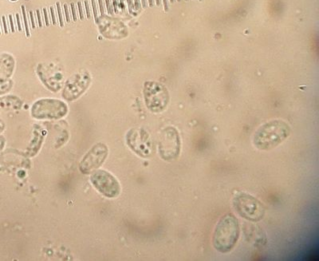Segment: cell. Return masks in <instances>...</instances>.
<instances>
[{
  "label": "cell",
  "instance_id": "1",
  "mask_svg": "<svg viewBox=\"0 0 319 261\" xmlns=\"http://www.w3.org/2000/svg\"><path fill=\"white\" fill-rule=\"evenodd\" d=\"M239 220L232 213L224 215L215 228L212 244L217 251L227 253L232 251L239 240Z\"/></svg>",
  "mask_w": 319,
  "mask_h": 261
},
{
  "label": "cell",
  "instance_id": "2",
  "mask_svg": "<svg viewBox=\"0 0 319 261\" xmlns=\"http://www.w3.org/2000/svg\"><path fill=\"white\" fill-rule=\"evenodd\" d=\"M289 135V125L281 120H275L259 128L254 138V144L259 150H271L282 143Z\"/></svg>",
  "mask_w": 319,
  "mask_h": 261
},
{
  "label": "cell",
  "instance_id": "3",
  "mask_svg": "<svg viewBox=\"0 0 319 261\" xmlns=\"http://www.w3.org/2000/svg\"><path fill=\"white\" fill-rule=\"evenodd\" d=\"M233 206L239 216L249 221L258 222L264 217L263 203L245 192L236 193L233 198Z\"/></svg>",
  "mask_w": 319,
  "mask_h": 261
},
{
  "label": "cell",
  "instance_id": "4",
  "mask_svg": "<svg viewBox=\"0 0 319 261\" xmlns=\"http://www.w3.org/2000/svg\"><path fill=\"white\" fill-rule=\"evenodd\" d=\"M66 102L54 98H43L35 101L32 107V116L37 120H58L68 113Z\"/></svg>",
  "mask_w": 319,
  "mask_h": 261
},
{
  "label": "cell",
  "instance_id": "5",
  "mask_svg": "<svg viewBox=\"0 0 319 261\" xmlns=\"http://www.w3.org/2000/svg\"><path fill=\"white\" fill-rule=\"evenodd\" d=\"M90 181L97 191L107 198H116L121 193L119 181L106 170H97L93 172L90 176Z\"/></svg>",
  "mask_w": 319,
  "mask_h": 261
},
{
  "label": "cell",
  "instance_id": "6",
  "mask_svg": "<svg viewBox=\"0 0 319 261\" xmlns=\"http://www.w3.org/2000/svg\"><path fill=\"white\" fill-rule=\"evenodd\" d=\"M91 83V76L86 70H80L73 74L65 83L63 97L65 100L73 101L78 99L88 90Z\"/></svg>",
  "mask_w": 319,
  "mask_h": 261
},
{
  "label": "cell",
  "instance_id": "7",
  "mask_svg": "<svg viewBox=\"0 0 319 261\" xmlns=\"http://www.w3.org/2000/svg\"><path fill=\"white\" fill-rule=\"evenodd\" d=\"M144 97L147 107L151 111H162L169 101L167 90L161 84L148 82L144 84Z\"/></svg>",
  "mask_w": 319,
  "mask_h": 261
},
{
  "label": "cell",
  "instance_id": "8",
  "mask_svg": "<svg viewBox=\"0 0 319 261\" xmlns=\"http://www.w3.org/2000/svg\"><path fill=\"white\" fill-rule=\"evenodd\" d=\"M108 154L109 149L107 146L102 143H97L82 158L79 164L80 171L83 174H92L102 166Z\"/></svg>",
  "mask_w": 319,
  "mask_h": 261
},
{
  "label": "cell",
  "instance_id": "9",
  "mask_svg": "<svg viewBox=\"0 0 319 261\" xmlns=\"http://www.w3.org/2000/svg\"><path fill=\"white\" fill-rule=\"evenodd\" d=\"M126 143L128 147L141 158H147L152 155V143L144 129H130L126 135Z\"/></svg>",
  "mask_w": 319,
  "mask_h": 261
},
{
  "label": "cell",
  "instance_id": "10",
  "mask_svg": "<svg viewBox=\"0 0 319 261\" xmlns=\"http://www.w3.org/2000/svg\"><path fill=\"white\" fill-rule=\"evenodd\" d=\"M37 74L48 90L58 92L63 87L64 75L56 66L40 63L38 66Z\"/></svg>",
  "mask_w": 319,
  "mask_h": 261
},
{
  "label": "cell",
  "instance_id": "11",
  "mask_svg": "<svg viewBox=\"0 0 319 261\" xmlns=\"http://www.w3.org/2000/svg\"><path fill=\"white\" fill-rule=\"evenodd\" d=\"M181 150L179 136L175 129L166 131L159 145L160 155L164 160H174L179 156Z\"/></svg>",
  "mask_w": 319,
  "mask_h": 261
},
{
  "label": "cell",
  "instance_id": "12",
  "mask_svg": "<svg viewBox=\"0 0 319 261\" xmlns=\"http://www.w3.org/2000/svg\"><path fill=\"white\" fill-rule=\"evenodd\" d=\"M15 68V60L12 55L4 54L0 57V77L10 78Z\"/></svg>",
  "mask_w": 319,
  "mask_h": 261
},
{
  "label": "cell",
  "instance_id": "13",
  "mask_svg": "<svg viewBox=\"0 0 319 261\" xmlns=\"http://www.w3.org/2000/svg\"><path fill=\"white\" fill-rule=\"evenodd\" d=\"M22 104L21 100L16 96H5L0 98V111L20 109Z\"/></svg>",
  "mask_w": 319,
  "mask_h": 261
},
{
  "label": "cell",
  "instance_id": "14",
  "mask_svg": "<svg viewBox=\"0 0 319 261\" xmlns=\"http://www.w3.org/2000/svg\"><path fill=\"white\" fill-rule=\"evenodd\" d=\"M13 82L10 78L0 77V96L7 94L12 90Z\"/></svg>",
  "mask_w": 319,
  "mask_h": 261
},
{
  "label": "cell",
  "instance_id": "15",
  "mask_svg": "<svg viewBox=\"0 0 319 261\" xmlns=\"http://www.w3.org/2000/svg\"><path fill=\"white\" fill-rule=\"evenodd\" d=\"M22 12H23V16H24V25H25L26 35L27 37L29 38L31 36L30 34L29 27H28V19H27V15H26L25 7L22 6Z\"/></svg>",
  "mask_w": 319,
  "mask_h": 261
},
{
  "label": "cell",
  "instance_id": "16",
  "mask_svg": "<svg viewBox=\"0 0 319 261\" xmlns=\"http://www.w3.org/2000/svg\"><path fill=\"white\" fill-rule=\"evenodd\" d=\"M57 9H58V14H59V24H60L61 28H63V14H62V10H61L60 4L59 2L57 3Z\"/></svg>",
  "mask_w": 319,
  "mask_h": 261
},
{
  "label": "cell",
  "instance_id": "17",
  "mask_svg": "<svg viewBox=\"0 0 319 261\" xmlns=\"http://www.w3.org/2000/svg\"><path fill=\"white\" fill-rule=\"evenodd\" d=\"M92 8H93V12H94V19H95L96 23H98V20H97V6H96L95 0H91Z\"/></svg>",
  "mask_w": 319,
  "mask_h": 261
},
{
  "label": "cell",
  "instance_id": "18",
  "mask_svg": "<svg viewBox=\"0 0 319 261\" xmlns=\"http://www.w3.org/2000/svg\"><path fill=\"white\" fill-rule=\"evenodd\" d=\"M105 4H106V8H107L108 13L109 15H113V6H111L110 4V1L109 0H105Z\"/></svg>",
  "mask_w": 319,
  "mask_h": 261
},
{
  "label": "cell",
  "instance_id": "19",
  "mask_svg": "<svg viewBox=\"0 0 319 261\" xmlns=\"http://www.w3.org/2000/svg\"><path fill=\"white\" fill-rule=\"evenodd\" d=\"M85 8H86V15H87V18L88 19H90V17H91V13H90V6H89V4H88L87 0H85Z\"/></svg>",
  "mask_w": 319,
  "mask_h": 261
},
{
  "label": "cell",
  "instance_id": "20",
  "mask_svg": "<svg viewBox=\"0 0 319 261\" xmlns=\"http://www.w3.org/2000/svg\"><path fill=\"white\" fill-rule=\"evenodd\" d=\"M64 10L65 15H66V21H67V23H70V16H69L68 6H67V4H64Z\"/></svg>",
  "mask_w": 319,
  "mask_h": 261
},
{
  "label": "cell",
  "instance_id": "21",
  "mask_svg": "<svg viewBox=\"0 0 319 261\" xmlns=\"http://www.w3.org/2000/svg\"><path fill=\"white\" fill-rule=\"evenodd\" d=\"M71 11H72V16L73 20H74V22L77 21V15H76V11H75V8H74V4H71Z\"/></svg>",
  "mask_w": 319,
  "mask_h": 261
},
{
  "label": "cell",
  "instance_id": "22",
  "mask_svg": "<svg viewBox=\"0 0 319 261\" xmlns=\"http://www.w3.org/2000/svg\"><path fill=\"white\" fill-rule=\"evenodd\" d=\"M78 11H79L80 19H81V20H83L84 14H83V12H82V4H81V2L78 3Z\"/></svg>",
  "mask_w": 319,
  "mask_h": 261
},
{
  "label": "cell",
  "instance_id": "23",
  "mask_svg": "<svg viewBox=\"0 0 319 261\" xmlns=\"http://www.w3.org/2000/svg\"><path fill=\"white\" fill-rule=\"evenodd\" d=\"M51 17H52V22L54 25H56V19H55V11H54V8L51 7Z\"/></svg>",
  "mask_w": 319,
  "mask_h": 261
},
{
  "label": "cell",
  "instance_id": "24",
  "mask_svg": "<svg viewBox=\"0 0 319 261\" xmlns=\"http://www.w3.org/2000/svg\"><path fill=\"white\" fill-rule=\"evenodd\" d=\"M36 13H37L38 21H39V28H42L43 27V23H42L40 12H39V10H37L36 11Z\"/></svg>",
  "mask_w": 319,
  "mask_h": 261
},
{
  "label": "cell",
  "instance_id": "25",
  "mask_svg": "<svg viewBox=\"0 0 319 261\" xmlns=\"http://www.w3.org/2000/svg\"><path fill=\"white\" fill-rule=\"evenodd\" d=\"M98 4H99L100 12H101V16L104 15V7L103 1L102 0H98Z\"/></svg>",
  "mask_w": 319,
  "mask_h": 261
},
{
  "label": "cell",
  "instance_id": "26",
  "mask_svg": "<svg viewBox=\"0 0 319 261\" xmlns=\"http://www.w3.org/2000/svg\"><path fill=\"white\" fill-rule=\"evenodd\" d=\"M127 2H128V11H129V13H130V14H132V8H133L132 1V0H127Z\"/></svg>",
  "mask_w": 319,
  "mask_h": 261
},
{
  "label": "cell",
  "instance_id": "27",
  "mask_svg": "<svg viewBox=\"0 0 319 261\" xmlns=\"http://www.w3.org/2000/svg\"><path fill=\"white\" fill-rule=\"evenodd\" d=\"M29 15L30 18H31V21H32V28H33V29H35V20H34L33 12H32V11H31V12H30Z\"/></svg>",
  "mask_w": 319,
  "mask_h": 261
},
{
  "label": "cell",
  "instance_id": "28",
  "mask_svg": "<svg viewBox=\"0 0 319 261\" xmlns=\"http://www.w3.org/2000/svg\"><path fill=\"white\" fill-rule=\"evenodd\" d=\"M4 146H5V139L4 137L0 136V151L3 150Z\"/></svg>",
  "mask_w": 319,
  "mask_h": 261
},
{
  "label": "cell",
  "instance_id": "29",
  "mask_svg": "<svg viewBox=\"0 0 319 261\" xmlns=\"http://www.w3.org/2000/svg\"><path fill=\"white\" fill-rule=\"evenodd\" d=\"M43 12H44V16H45V21H46V25L47 27H49V18L48 16H47V9L46 8H43Z\"/></svg>",
  "mask_w": 319,
  "mask_h": 261
},
{
  "label": "cell",
  "instance_id": "30",
  "mask_svg": "<svg viewBox=\"0 0 319 261\" xmlns=\"http://www.w3.org/2000/svg\"><path fill=\"white\" fill-rule=\"evenodd\" d=\"M134 7L135 10L140 11V3L139 0H134Z\"/></svg>",
  "mask_w": 319,
  "mask_h": 261
},
{
  "label": "cell",
  "instance_id": "31",
  "mask_svg": "<svg viewBox=\"0 0 319 261\" xmlns=\"http://www.w3.org/2000/svg\"><path fill=\"white\" fill-rule=\"evenodd\" d=\"M16 20H17L18 28H19V31H20V32H21L22 28L21 24H20V15L16 14Z\"/></svg>",
  "mask_w": 319,
  "mask_h": 261
},
{
  "label": "cell",
  "instance_id": "32",
  "mask_svg": "<svg viewBox=\"0 0 319 261\" xmlns=\"http://www.w3.org/2000/svg\"><path fill=\"white\" fill-rule=\"evenodd\" d=\"M3 23H4V32H5V34H8V28H7L6 20H5L4 16H3Z\"/></svg>",
  "mask_w": 319,
  "mask_h": 261
},
{
  "label": "cell",
  "instance_id": "33",
  "mask_svg": "<svg viewBox=\"0 0 319 261\" xmlns=\"http://www.w3.org/2000/svg\"><path fill=\"white\" fill-rule=\"evenodd\" d=\"M9 19H10L11 28H12V32H15L14 24H13V20H12V15H10V16H9Z\"/></svg>",
  "mask_w": 319,
  "mask_h": 261
},
{
  "label": "cell",
  "instance_id": "34",
  "mask_svg": "<svg viewBox=\"0 0 319 261\" xmlns=\"http://www.w3.org/2000/svg\"><path fill=\"white\" fill-rule=\"evenodd\" d=\"M113 8H114L115 13H118V9H117V0H113Z\"/></svg>",
  "mask_w": 319,
  "mask_h": 261
},
{
  "label": "cell",
  "instance_id": "35",
  "mask_svg": "<svg viewBox=\"0 0 319 261\" xmlns=\"http://www.w3.org/2000/svg\"><path fill=\"white\" fill-rule=\"evenodd\" d=\"M164 8L166 12L169 11V4H168V0H163Z\"/></svg>",
  "mask_w": 319,
  "mask_h": 261
},
{
  "label": "cell",
  "instance_id": "36",
  "mask_svg": "<svg viewBox=\"0 0 319 261\" xmlns=\"http://www.w3.org/2000/svg\"><path fill=\"white\" fill-rule=\"evenodd\" d=\"M119 6L121 7V10H125V5H124V0H120V4H119Z\"/></svg>",
  "mask_w": 319,
  "mask_h": 261
},
{
  "label": "cell",
  "instance_id": "37",
  "mask_svg": "<svg viewBox=\"0 0 319 261\" xmlns=\"http://www.w3.org/2000/svg\"><path fill=\"white\" fill-rule=\"evenodd\" d=\"M4 128H5V125H4V123L2 121H0V133L4 131Z\"/></svg>",
  "mask_w": 319,
  "mask_h": 261
},
{
  "label": "cell",
  "instance_id": "38",
  "mask_svg": "<svg viewBox=\"0 0 319 261\" xmlns=\"http://www.w3.org/2000/svg\"><path fill=\"white\" fill-rule=\"evenodd\" d=\"M148 5H149L150 8H152L154 6L153 0H148Z\"/></svg>",
  "mask_w": 319,
  "mask_h": 261
},
{
  "label": "cell",
  "instance_id": "39",
  "mask_svg": "<svg viewBox=\"0 0 319 261\" xmlns=\"http://www.w3.org/2000/svg\"><path fill=\"white\" fill-rule=\"evenodd\" d=\"M141 4H142L143 8H147V3H146V0H141Z\"/></svg>",
  "mask_w": 319,
  "mask_h": 261
},
{
  "label": "cell",
  "instance_id": "40",
  "mask_svg": "<svg viewBox=\"0 0 319 261\" xmlns=\"http://www.w3.org/2000/svg\"><path fill=\"white\" fill-rule=\"evenodd\" d=\"M156 5L159 7L160 5H161V4H162V0H156Z\"/></svg>",
  "mask_w": 319,
  "mask_h": 261
},
{
  "label": "cell",
  "instance_id": "41",
  "mask_svg": "<svg viewBox=\"0 0 319 261\" xmlns=\"http://www.w3.org/2000/svg\"><path fill=\"white\" fill-rule=\"evenodd\" d=\"M174 2H175V0H170V3H171V4H174Z\"/></svg>",
  "mask_w": 319,
  "mask_h": 261
},
{
  "label": "cell",
  "instance_id": "42",
  "mask_svg": "<svg viewBox=\"0 0 319 261\" xmlns=\"http://www.w3.org/2000/svg\"><path fill=\"white\" fill-rule=\"evenodd\" d=\"M177 1H178V2H181V0H177Z\"/></svg>",
  "mask_w": 319,
  "mask_h": 261
},
{
  "label": "cell",
  "instance_id": "43",
  "mask_svg": "<svg viewBox=\"0 0 319 261\" xmlns=\"http://www.w3.org/2000/svg\"><path fill=\"white\" fill-rule=\"evenodd\" d=\"M0 35H1V31H0Z\"/></svg>",
  "mask_w": 319,
  "mask_h": 261
},
{
  "label": "cell",
  "instance_id": "44",
  "mask_svg": "<svg viewBox=\"0 0 319 261\" xmlns=\"http://www.w3.org/2000/svg\"><path fill=\"white\" fill-rule=\"evenodd\" d=\"M185 1H189V0H185Z\"/></svg>",
  "mask_w": 319,
  "mask_h": 261
},
{
  "label": "cell",
  "instance_id": "45",
  "mask_svg": "<svg viewBox=\"0 0 319 261\" xmlns=\"http://www.w3.org/2000/svg\"><path fill=\"white\" fill-rule=\"evenodd\" d=\"M200 1H201H201H202V0H200Z\"/></svg>",
  "mask_w": 319,
  "mask_h": 261
}]
</instances>
